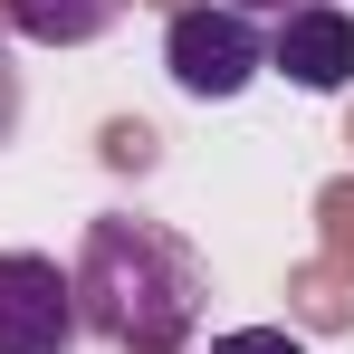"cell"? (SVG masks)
<instances>
[{
  "label": "cell",
  "instance_id": "6da1fadb",
  "mask_svg": "<svg viewBox=\"0 0 354 354\" xmlns=\"http://www.w3.org/2000/svg\"><path fill=\"white\" fill-rule=\"evenodd\" d=\"M77 326L115 354H182L201 306H211V268L201 249L163 221H134V211H96L77 239Z\"/></svg>",
  "mask_w": 354,
  "mask_h": 354
},
{
  "label": "cell",
  "instance_id": "7a4b0ae2",
  "mask_svg": "<svg viewBox=\"0 0 354 354\" xmlns=\"http://www.w3.org/2000/svg\"><path fill=\"white\" fill-rule=\"evenodd\" d=\"M163 67H173L182 96H239L259 67H268V29L249 19V10H211V0H192V10H173V29H163Z\"/></svg>",
  "mask_w": 354,
  "mask_h": 354
},
{
  "label": "cell",
  "instance_id": "3957f363",
  "mask_svg": "<svg viewBox=\"0 0 354 354\" xmlns=\"http://www.w3.org/2000/svg\"><path fill=\"white\" fill-rule=\"evenodd\" d=\"M77 335L86 326H77L67 268L39 249H0V354H67Z\"/></svg>",
  "mask_w": 354,
  "mask_h": 354
},
{
  "label": "cell",
  "instance_id": "277c9868",
  "mask_svg": "<svg viewBox=\"0 0 354 354\" xmlns=\"http://www.w3.org/2000/svg\"><path fill=\"white\" fill-rule=\"evenodd\" d=\"M268 67H278L288 86H306V96H335V86H354V10H335V0H306V10H288V19L268 29Z\"/></svg>",
  "mask_w": 354,
  "mask_h": 354
},
{
  "label": "cell",
  "instance_id": "5b68a950",
  "mask_svg": "<svg viewBox=\"0 0 354 354\" xmlns=\"http://www.w3.org/2000/svg\"><path fill=\"white\" fill-rule=\"evenodd\" d=\"M0 10H10V29L39 39V48H86V39H106L124 19V0H0Z\"/></svg>",
  "mask_w": 354,
  "mask_h": 354
},
{
  "label": "cell",
  "instance_id": "8992f818",
  "mask_svg": "<svg viewBox=\"0 0 354 354\" xmlns=\"http://www.w3.org/2000/svg\"><path fill=\"white\" fill-rule=\"evenodd\" d=\"M211 354H306V345H297L288 326H239V335H221Z\"/></svg>",
  "mask_w": 354,
  "mask_h": 354
},
{
  "label": "cell",
  "instance_id": "52a82bcc",
  "mask_svg": "<svg viewBox=\"0 0 354 354\" xmlns=\"http://www.w3.org/2000/svg\"><path fill=\"white\" fill-rule=\"evenodd\" d=\"M106 153H115V163H144V153H153V134H144V124H115V134H106Z\"/></svg>",
  "mask_w": 354,
  "mask_h": 354
},
{
  "label": "cell",
  "instance_id": "ba28073f",
  "mask_svg": "<svg viewBox=\"0 0 354 354\" xmlns=\"http://www.w3.org/2000/svg\"><path fill=\"white\" fill-rule=\"evenodd\" d=\"M10 124H19V77H10V58H0V144H10Z\"/></svg>",
  "mask_w": 354,
  "mask_h": 354
},
{
  "label": "cell",
  "instance_id": "9c48e42d",
  "mask_svg": "<svg viewBox=\"0 0 354 354\" xmlns=\"http://www.w3.org/2000/svg\"><path fill=\"white\" fill-rule=\"evenodd\" d=\"M230 10H278V19H288V10H306V0H230Z\"/></svg>",
  "mask_w": 354,
  "mask_h": 354
}]
</instances>
